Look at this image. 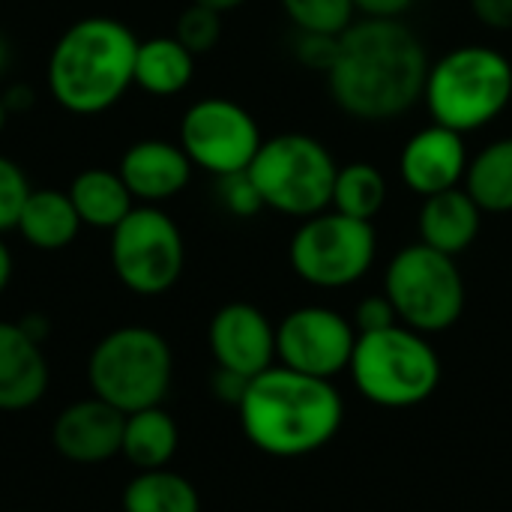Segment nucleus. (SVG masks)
I'll return each mask as SVG.
<instances>
[{
  "instance_id": "26",
  "label": "nucleus",
  "mask_w": 512,
  "mask_h": 512,
  "mask_svg": "<svg viewBox=\"0 0 512 512\" xmlns=\"http://www.w3.org/2000/svg\"><path fill=\"white\" fill-rule=\"evenodd\" d=\"M288 21L306 33L342 36L357 18L354 0H282Z\"/></svg>"
},
{
  "instance_id": "1",
  "label": "nucleus",
  "mask_w": 512,
  "mask_h": 512,
  "mask_svg": "<svg viewBox=\"0 0 512 512\" xmlns=\"http://www.w3.org/2000/svg\"><path fill=\"white\" fill-rule=\"evenodd\" d=\"M429 66L423 39L402 18H357L339 36L327 87L348 117L387 123L423 99Z\"/></svg>"
},
{
  "instance_id": "31",
  "label": "nucleus",
  "mask_w": 512,
  "mask_h": 512,
  "mask_svg": "<svg viewBox=\"0 0 512 512\" xmlns=\"http://www.w3.org/2000/svg\"><path fill=\"white\" fill-rule=\"evenodd\" d=\"M393 324H399V318H396V309H393L387 294H372V297L360 300V306L354 312V330L357 333H378V330H387Z\"/></svg>"
},
{
  "instance_id": "35",
  "label": "nucleus",
  "mask_w": 512,
  "mask_h": 512,
  "mask_svg": "<svg viewBox=\"0 0 512 512\" xmlns=\"http://www.w3.org/2000/svg\"><path fill=\"white\" fill-rule=\"evenodd\" d=\"M0 99H3L9 117H12V114H27V111L36 105V90H33L30 84H9V87L0 93Z\"/></svg>"
},
{
  "instance_id": "19",
  "label": "nucleus",
  "mask_w": 512,
  "mask_h": 512,
  "mask_svg": "<svg viewBox=\"0 0 512 512\" xmlns=\"http://www.w3.org/2000/svg\"><path fill=\"white\" fill-rule=\"evenodd\" d=\"M81 219L63 189H33L24 201L15 231L30 249L60 252L72 246L81 234Z\"/></svg>"
},
{
  "instance_id": "16",
  "label": "nucleus",
  "mask_w": 512,
  "mask_h": 512,
  "mask_svg": "<svg viewBox=\"0 0 512 512\" xmlns=\"http://www.w3.org/2000/svg\"><path fill=\"white\" fill-rule=\"evenodd\" d=\"M192 159L180 141L168 138H141L129 144L120 156L117 174L123 177L135 204H165L177 198L192 180Z\"/></svg>"
},
{
  "instance_id": "9",
  "label": "nucleus",
  "mask_w": 512,
  "mask_h": 512,
  "mask_svg": "<svg viewBox=\"0 0 512 512\" xmlns=\"http://www.w3.org/2000/svg\"><path fill=\"white\" fill-rule=\"evenodd\" d=\"M108 258L117 282L138 297L168 294L186 267L180 225L153 204H135L132 213L108 231Z\"/></svg>"
},
{
  "instance_id": "3",
  "label": "nucleus",
  "mask_w": 512,
  "mask_h": 512,
  "mask_svg": "<svg viewBox=\"0 0 512 512\" xmlns=\"http://www.w3.org/2000/svg\"><path fill=\"white\" fill-rule=\"evenodd\" d=\"M138 45L141 39L120 18H78L57 36L45 63L51 99L75 117L105 114L135 87Z\"/></svg>"
},
{
  "instance_id": "21",
  "label": "nucleus",
  "mask_w": 512,
  "mask_h": 512,
  "mask_svg": "<svg viewBox=\"0 0 512 512\" xmlns=\"http://www.w3.org/2000/svg\"><path fill=\"white\" fill-rule=\"evenodd\" d=\"M195 75V54L177 36L141 39L135 54V87L156 99L183 93Z\"/></svg>"
},
{
  "instance_id": "5",
  "label": "nucleus",
  "mask_w": 512,
  "mask_h": 512,
  "mask_svg": "<svg viewBox=\"0 0 512 512\" xmlns=\"http://www.w3.org/2000/svg\"><path fill=\"white\" fill-rule=\"evenodd\" d=\"M174 381V354L168 339L141 324L105 333L87 357L90 393L123 414L156 408Z\"/></svg>"
},
{
  "instance_id": "7",
  "label": "nucleus",
  "mask_w": 512,
  "mask_h": 512,
  "mask_svg": "<svg viewBox=\"0 0 512 512\" xmlns=\"http://www.w3.org/2000/svg\"><path fill=\"white\" fill-rule=\"evenodd\" d=\"M246 171L267 210L309 219L330 207L339 165L324 141L303 132H282L264 138Z\"/></svg>"
},
{
  "instance_id": "32",
  "label": "nucleus",
  "mask_w": 512,
  "mask_h": 512,
  "mask_svg": "<svg viewBox=\"0 0 512 512\" xmlns=\"http://www.w3.org/2000/svg\"><path fill=\"white\" fill-rule=\"evenodd\" d=\"M474 18L498 33H510L512 30V0H468Z\"/></svg>"
},
{
  "instance_id": "4",
  "label": "nucleus",
  "mask_w": 512,
  "mask_h": 512,
  "mask_svg": "<svg viewBox=\"0 0 512 512\" xmlns=\"http://www.w3.org/2000/svg\"><path fill=\"white\" fill-rule=\"evenodd\" d=\"M512 99V63L489 45H459L429 66L423 102L435 123L462 135L498 120Z\"/></svg>"
},
{
  "instance_id": "37",
  "label": "nucleus",
  "mask_w": 512,
  "mask_h": 512,
  "mask_svg": "<svg viewBox=\"0 0 512 512\" xmlns=\"http://www.w3.org/2000/svg\"><path fill=\"white\" fill-rule=\"evenodd\" d=\"M12 267H15L12 252H9L6 240L0 237V294H3V291L9 288V282H12Z\"/></svg>"
},
{
  "instance_id": "24",
  "label": "nucleus",
  "mask_w": 512,
  "mask_h": 512,
  "mask_svg": "<svg viewBox=\"0 0 512 512\" xmlns=\"http://www.w3.org/2000/svg\"><path fill=\"white\" fill-rule=\"evenodd\" d=\"M123 512H201L198 489L168 468L138 471L123 489Z\"/></svg>"
},
{
  "instance_id": "2",
  "label": "nucleus",
  "mask_w": 512,
  "mask_h": 512,
  "mask_svg": "<svg viewBox=\"0 0 512 512\" xmlns=\"http://www.w3.org/2000/svg\"><path fill=\"white\" fill-rule=\"evenodd\" d=\"M249 444L276 459H300L327 447L342 429V396L327 378L270 366L249 378L237 405Z\"/></svg>"
},
{
  "instance_id": "23",
  "label": "nucleus",
  "mask_w": 512,
  "mask_h": 512,
  "mask_svg": "<svg viewBox=\"0 0 512 512\" xmlns=\"http://www.w3.org/2000/svg\"><path fill=\"white\" fill-rule=\"evenodd\" d=\"M462 186L483 213H512V138L486 144L468 162Z\"/></svg>"
},
{
  "instance_id": "22",
  "label": "nucleus",
  "mask_w": 512,
  "mask_h": 512,
  "mask_svg": "<svg viewBox=\"0 0 512 512\" xmlns=\"http://www.w3.org/2000/svg\"><path fill=\"white\" fill-rule=\"evenodd\" d=\"M177 447H180V429H177L174 417L162 405L126 414L120 456L135 471L168 468L174 453H177Z\"/></svg>"
},
{
  "instance_id": "17",
  "label": "nucleus",
  "mask_w": 512,
  "mask_h": 512,
  "mask_svg": "<svg viewBox=\"0 0 512 512\" xmlns=\"http://www.w3.org/2000/svg\"><path fill=\"white\" fill-rule=\"evenodd\" d=\"M51 384L45 351L18 321H0V414L30 411Z\"/></svg>"
},
{
  "instance_id": "6",
  "label": "nucleus",
  "mask_w": 512,
  "mask_h": 512,
  "mask_svg": "<svg viewBox=\"0 0 512 512\" xmlns=\"http://www.w3.org/2000/svg\"><path fill=\"white\" fill-rule=\"evenodd\" d=\"M351 375L357 390L381 408L423 405L441 384V360L423 333L393 324L378 333H357Z\"/></svg>"
},
{
  "instance_id": "40",
  "label": "nucleus",
  "mask_w": 512,
  "mask_h": 512,
  "mask_svg": "<svg viewBox=\"0 0 512 512\" xmlns=\"http://www.w3.org/2000/svg\"><path fill=\"white\" fill-rule=\"evenodd\" d=\"M6 123H9V111H6V105H3V99H0V135H3V129H6Z\"/></svg>"
},
{
  "instance_id": "25",
  "label": "nucleus",
  "mask_w": 512,
  "mask_h": 512,
  "mask_svg": "<svg viewBox=\"0 0 512 512\" xmlns=\"http://www.w3.org/2000/svg\"><path fill=\"white\" fill-rule=\"evenodd\" d=\"M387 204V177L372 162H351L339 165L336 183H333V201L330 207L336 213H345L351 219L372 222Z\"/></svg>"
},
{
  "instance_id": "30",
  "label": "nucleus",
  "mask_w": 512,
  "mask_h": 512,
  "mask_svg": "<svg viewBox=\"0 0 512 512\" xmlns=\"http://www.w3.org/2000/svg\"><path fill=\"white\" fill-rule=\"evenodd\" d=\"M336 51H339V36L297 30L294 57H297L306 69H315V72H324V75H327L330 66H333V60H336Z\"/></svg>"
},
{
  "instance_id": "20",
  "label": "nucleus",
  "mask_w": 512,
  "mask_h": 512,
  "mask_svg": "<svg viewBox=\"0 0 512 512\" xmlns=\"http://www.w3.org/2000/svg\"><path fill=\"white\" fill-rule=\"evenodd\" d=\"M84 228L114 231L135 207L123 177L114 168H84L66 189Z\"/></svg>"
},
{
  "instance_id": "36",
  "label": "nucleus",
  "mask_w": 512,
  "mask_h": 512,
  "mask_svg": "<svg viewBox=\"0 0 512 512\" xmlns=\"http://www.w3.org/2000/svg\"><path fill=\"white\" fill-rule=\"evenodd\" d=\"M18 324L24 327V333L30 336V339H36L39 345L48 339V318L45 315H36V312H30V315H24V318H18Z\"/></svg>"
},
{
  "instance_id": "10",
  "label": "nucleus",
  "mask_w": 512,
  "mask_h": 512,
  "mask_svg": "<svg viewBox=\"0 0 512 512\" xmlns=\"http://www.w3.org/2000/svg\"><path fill=\"white\" fill-rule=\"evenodd\" d=\"M378 255V234L372 222L324 210L300 222L291 237V270L315 288H348L360 282Z\"/></svg>"
},
{
  "instance_id": "11",
  "label": "nucleus",
  "mask_w": 512,
  "mask_h": 512,
  "mask_svg": "<svg viewBox=\"0 0 512 512\" xmlns=\"http://www.w3.org/2000/svg\"><path fill=\"white\" fill-rule=\"evenodd\" d=\"M177 141L195 168L213 177H228L252 165L264 135L258 120L240 102L207 96L183 111Z\"/></svg>"
},
{
  "instance_id": "13",
  "label": "nucleus",
  "mask_w": 512,
  "mask_h": 512,
  "mask_svg": "<svg viewBox=\"0 0 512 512\" xmlns=\"http://www.w3.org/2000/svg\"><path fill=\"white\" fill-rule=\"evenodd\" d=\"M207 345L216 369L255 378L276 360V327L252 303H225L207 327Z\"/></svg>"
},
{
  "instance_id": "39",
  "label": "nucleus",
  "mask_w": 512,
  "mask_h": 512,
  "mask_svg": "<svg viewBox=\"0 0 512 512\" xmlns=\"http://www.w3.org/2000/svg\"><path fill=\"white\" fill-rule=\"evenodd\" d=\"M9 57H12V54H9V42H6L3 33H0V75L9 69Z\"/></svg>"
},
{
  "instance_id": "34",
  "label": "nucleus",
  "mask_w": 512,
  "mask_h": 512,
  "mask_svg": "<svg viewBox=\"0 0 512 512\" xmlns=\"http://www.w3.org/2000/svg\"><path fill=\"white\" fill-rule=\"evenodd\" d=\"M417 0H354L357 15L363 18H402Z\"/></svg>"
},
{
  "instance_id": "15",
  "label": "nucleus",
  "mask_w": 512,
  "mask_h": 512,
  "mask_svg": "<svg viewBox=\"0 0 512 512\" xmlns=\"http://www.w3.org/2000/svg\"><path fill=\"white\" fill-rule=\"evenodd\" d=\"M126 414L90 396L66 405L51 426L54 450L72 465H102L120 456Z\"/></svg>"
},
{
  "instance_id": "29",
  "label": "nucleus",
  "mask_w": 512,
  "mask_h": 512,
  "mask_svg": "<svg viewBox=\"0 0 512 512\" xmlns=\"http://www.w3.org/2000/svg\"><path fill=\"white\" fill-rule=\"evenodd\" d=\"M219 180V204L237 216V219H252L258 216L264 207V198L258 192V186L252 183L249 171H237V174H228V177H216Z\"/></svg>"
},
{
  "instance_id": "18",
  "label": "nucleus",
  "mask_w": 512,
  "mask_h": 512,
  "mask_svg": "<svg viewBox=\"0 0 512 512\" xmlns=\"http://www.w3.org/2000/svg\"><path fill=\"white\" fill-rule=\"evenodd\" d=\"M417 222H420V243L456 258L474 246L483 225V210L465 192V186H456L423 198Z\"/></svg>"
},
{
  "instance_id": "38",
  "label": "nucleus",
  "mask_w": 512,
  "mask_h": 512,
  "mask_svg": "<svg viewBox=\"0 0 512 512\" xmlns=\"http://www.w3.org/2000/svg\"><path fill=\"white\" fill-rule=\"evenodd\" d=\"M192 3H201V6H210V9H216V12H231V9H240L246 0H192Z\"/></svg>"
},
{
  "instance_id": "8",
  "label": "nucleus",
  "mask_w": 512,
  "mask_h": 512,
  "mask_svg": "<svg viewBox=\"0 0 512 512\" xmlns=\"http://www.w3.org/2000/svg\"><path fill=\"white\" fill-rule=\"evenodd\" d=\"M384 294L399 324L423 336L450 330L465 312V279L456 258L426 243L396 252L384 276Z\"/></svg>"
},
{
  "instance_id": "33",
  "label": "nucleus",
  "mask_w": 512,
  "mask_h": 512,
  "mask_svg": "<svg viewBox=\"0 0 512 512\" xmlns=\"http://www.w3.org/2000/svg\"><path fill=\"white\" fill-rule=\"evenodd\" d=\"M246 384H249V378H243V375H237V372H228V369H216L213 372V378H210V390H213V396L219 399V402H225V405H240V399H243V393H246Z\"/></svg>"
},
{
  "instance_id": "27",
  "label": "nucleus",
  "mask_w": 512,
  "mask_h": 512,
  "mask_svg": "<svg viewBox=\"0 0 512 512\" xmlns=\"http://www.w3.org/2000/svg\"><path fill=\"white\" fill-rule=\"evenodd\" d=\"M174 36L198 57V54H210L219 39H222V12L201 6V3H189L180 15H177V27Z\"/></svg>"
},
{
  "instance_id": "28",
  "label": "nucleus",
  "mask_w": 512,
  "mask_h": 512,
  "mask_svg": "<svg viewBox=\"0 0 512 512\" xmlns=\"http://www.w3.org/2000/svg\"><path fill=\"white\" fill-rule=\"evenodd\" d=\"M30 192H33V186H30L24 168L15 159L0 153V237L6 231H15Z\"/></svg>"
},
{
  "instance_id": "12",
  "label": "nucleus",
  "mask_w": 512,
  "mask_h": 512,
  "mask_svg": "<svg viewBox=\"0 0 512 512\" xmlns=\"http://www.w3.org/2000/svg\"><path fill=\"white\" fill-rule=\"evenodd\" d=\"M354 345V324L324 306L294 309L276 327V357L282 360V366L312 378L330 381L342 369H348Z\"/></svg>"
},
{
  "instance_id": "14",
  "label": "nucleus",
  "mask_w": 512,
  "mask_h": 512,
  "mask_svg": "<svg viewBox=\"0 0 512 512\" xmlns=\"http://www.w3.org/2000/svg\"><path fill=\"white\" fill-rule=\"evenodd\" d=\"M468 162L471 156L465 147V135L441 123H432L417 129L405 141L399 153V174L414 195L429 198L462 186Z\"/></svg>"
}]
</instances>
